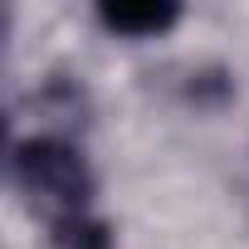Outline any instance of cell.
I'll return each instance as SVG.
<instances>
[{
	"label": "cell",
	"instance_id": "1",
	"mask_svg": "<svg viewBox=\"0 0 249 249\" xmlns=\"http://www.w3.org/2000/svg\"><path fill=\"white\" fill-rule=\"evenodd\" d=\"M15 181L20 191L49 215L54 239L83 225H98L93 215V176L83 166V157L59 142V137H30L15 147Z\"/></svg>",
	"mask_w": 249,
	"mask_h": 249
},
{
	"label": "cell",
	"instance_id": "2",
	"mask_svg": "<svg viewBox=\"0 0 249 249\" xmlns=\"http://www.w3.org/2000/svg\"><path fill=\"white\" fill-rule=\"evenodd\" d=\"M176 15H181L176 5H103L98 10L103 30L127 35V39H157L176 25Z\"/></svg>",
	"mask_w": 249,
	"mask_h": 249
}]
</instances>
